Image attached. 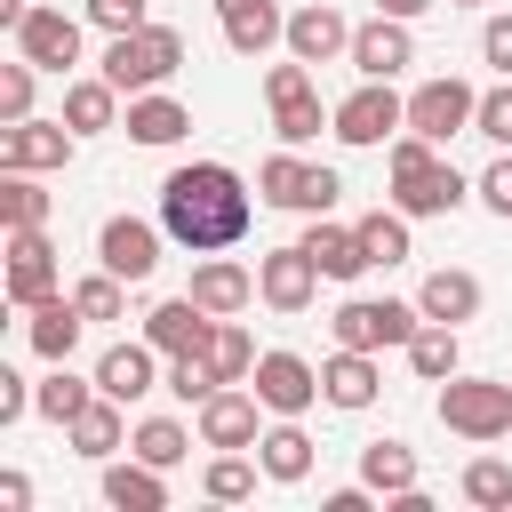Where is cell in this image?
I'll return each instance as SVG.
<instances>
[{"label":"cell","mask_w":512,"mask_h":512,"mask_svg":"<svg viewBox=\"0 0 512 512\" xmlns=\"http://www.w3.org/2000/svg\"><path fill=\"white\" fill-rule=\"evenodd\" d=\"M248 224H256V192H248L240 168H224V160H184V168H168V184H160V232H168L176 248L216 256V248H232Z\"/></svg>","instance_id":"6da1fadb"},{"label":"cell","mask_w":512,"mask_h":512,"mask_svg":"<svg viewBox=\"0 0 512 512\" xmlns=\"http://www.w3.org/2000/svg\"><path fill=\"white\" fill-rule=\"evenodd\" d=\"M176 64H184V32H176V24H136V32H112V40H104V56H96V72H104L120 96L168 88V80H176Z\"/></svg>","instance_id":"7a4b0ae2"},{"label":"cell","mask_w":512,"mask_h":512,"mask_svg":"<svg viewBox=\"0 0 512 512\" xmlns=\"http://www.w3.org/2000/svg\"><path fill=\"white\" fill-rule=\"evenodd\" d=\"M416 328H424V304L416 296H344L328 312V336L352 344V352H408Z\"/></svg>","instance_id":"3957f363"},{"label":"cell","mask_w":512,"mask_h":512,"mask_svg":"<svg viewBox=\"0 0 512 512\" xmlns=\"http://www.w3.org/2000/svg\"><path fill=\"white\" fill-rule=\"evenodd\" d=\"M432 408H440V424H448L456 440H480V448L512 432V384H504V376H464V368H456V376L432 392Z\"/></svg>","instance_id":"277c9868"},{"label":"cell","mask_w":512,"mask_h":512,"mask_svg":"<svg viewBox=\"0 0 512 512\" xmlns=\"http://www.w3.org/2000/svg\"><path fill=\"white\" fill-rule=\"evenodd\" d=\"M256 200H264V208H296V216H328V208L344 200V176L320 168V160H304L296 144H280V152L256 168Z\"/></svg>","instance_id":"5b68a950"},{"label":"cell","mask_w":512,"mask_h":512,"mask_svg":"<svg viewBox=\"0 0 512 512\" xmlns=\"http://www.w3.org/2000/svg\"><path fill=\"white\" fill-rule=\"evenodd\" d=\"M472 120H480V88L472 80H456V72H440V80H416L408 88V128L424 136V144H456V136H472Z\"/></svg>","instance_id":"8992f818"},{"label":"cell","mask_w":512,"mask_h":512,"mask_svg":"<svg viewBox=\"0 0 512 512\" xmlns=\"http://www.w3.org/2000/svg\"><path fill=\"white\" fill-rule=\"evenodd\" d=\"M408 128V96L392 88V80H360L344 104H336V144H352V152H376V144H392Z\"/></svg>","instance_id":"52a82bcc"},{"label":"cell","mask_w":512,"mask_h":512,"mask_svg":"<svg viewBox=\"0 0 512 512\" xmlns=\"http://www.w3.org/2000/svg\"><path fill=\"white\" fill-rule=\"evenodd\" d=\"M56 288H64V272H56V248H48V224L8 232V272H0V296H8L16 312H32V304H48Z\"/></svg>","instance_id":"ba28073f"},{"label":"cell","mask_w":512,"mask_h":512,"mask_svg":"<svg viewBox=\"0 0 512 512\" xmlns=\"http://www.w3.org/2000/svg\"><path fill=\"white\" fill-rule=\"evenodd\" d=\"M264 400H256V384H216L200 408H192V424H200V448H256L264 440Z\"/></svg>","instance_id":"9c48e42d"},{"label":"cell","mask_w":512,"mask_h":512,"mask_svg":"<svg viewBox=\"0 0 512 512\" xmlns=\"http://www.w3.org/2000/svg\"><path fill=\"white\" fill-rule=\"evenodd\" d=\"M72 152H80V136L64 128V112L56 120H0V168H32V176H56V168H72Z\"/></svg>","instance_id":"30bf717a"},{"label":"cell","mask_w":512,"mask_h":512,"mask_svg":"<svg viewBox=\"0 0 512 512\" xmlns=\"http://www.w3.org/2000/svg\"><path fill=\"white\" fill-rule=\"evenodd\" d=\"M8 40H16L24 64H40V72H56V80H72V64H80V16H64V8H40V0H32Z\"/></svg>","instance_id":"8fae6325"},{"label":"cell","mask_w":512,"mask_h":512,"mask_svg":"<svg viewBox=\"0 0 512 512\" xmlns=\"http://www.w3.org/2000/svg\"><path fill=\"white\" fill-rule=\"evenodd\" d=\"M160 224H144V216H104V232H96V264L104 272H120L128 288H144L152 272H160Z\"/></svg>","instance_id":"7c38bea8"},{"label":"cell","mask_w":512,"mask_h":512,"mask_svg":"<svg viewBox=\"0 0 512 512\" xmlns=\"http://www.w3.org/2000/svg\"><path fill=\"white\" fill-rule=\"evenodd\" d=\"M464 200H472V184L456 176V160H424V168L392 176V208H400L408 224H424V216H456Z\"/></svg>","instance_id":"4fadbf2b"},{"label":"cell","mask_w":512,"mask_h":512,"mask_svg":"<svg viewBox=\"0 0 512 512\" xmlns=\"http://www.w3.org/2000/svg\"><path fill=\"white\" fill-rule=\"evenodd\" d=\"M256 296H264L272 312H288V320H296V312H312V296H320V264L304 256V240H296V248H264V256H256Z\"/></svg>","instance_id":"5bb4252c"},{"label":"cell","mask_w":512,"mask_h":512,"mask_svg":"<svg viewBox=\"0 0 512 512\" xmlns=\"http://www.w3.org/2000/svg\"><path fill=\"white\" fill-rule=\"evenodd\" d=\"M160 376H168V352H160L152 336H136V344H104V352H96V392H112L120 408L144 400V392H160Z\"/></svg>","instance_id":"9a60e30c"},{"label":"cell","mask_w":512,"mask_h":512,"mask_svg":"<svg viewBox=\"0 0 512 512\" xmlns=\"http://www.w3.org/2000/svg\"><path fill=\"white\" fill-rule=\"evenodd\" d=\"M360 80H400L408 64H416V32L400 24V16H368V24H352V56H344Z\"/></svg>","instance_id":"2e32d148"},{"label":"cell","mask_w":512,"mask_h":512,"mask_svg":"<svg viewBox=\"0 0 512 512\" xmlns=\"http://www.w3.org/2000/svg\"><path fill=\"white\" fill-rule=\"evenodd\" d=\"M248 384H256V400H264L272 416H304V408L320 400V368H312L304 352H264Z\"/></svg>","instance_id":"e0dca14e"},{"label":"cell","mask_w":512,"mask_h":512,"mask_svg":"<svg viewBox=\"0 0 512 512\" xmlns=\"http://www.w3.org/2000/svg\"><path fill=\"white\" fill-rule=\"evenodd\" d=\"M120 136H128V144H144V152H168V144H184V136H192V104H176L168 88H144V96H128Z\"/></svg>","instance_id":"ac0fdd59"},{"label":"cell","mask_w":512,"mask_h":512,"mask_svg":"<svg viewBox=\"0 0 512 512\" xmlns=\"http://www.w3.org/2000/svg\"><path fill=\"white\" fill-rule=\"evenodd\" d=\"M376 392H384V368H376V352H352V344H336V352L320 360V400H328V408L360 416V408H376Z\"/></svg>","instance_id":"d6986e66"},{"label":"cell","mask_w":512,"mask_h":512,"mask_svg":"<svg viewBox=\"0 0 512 512\" xmlns=\"http://www.w3.org/2000/svg\"><path fill=\"white\" fill-rule=\"evenodd\" d=\"M184 296H192V304H208L216 320H240V312L256 304V272H248V264H232V256L216 248V256H200V264H192V288H184Z\"/></svg>","instance_id":"ffe728a7"},{"label":"cell","mask_w":512,"mask_h":512,"mask_svg":"<svg viewBox=\"0 0 512 512\" xmlns=\"http://www.w3.org/2000/svg\"><path fill=\"white\" fill-rule=\"evenodd\" d=\"M288 56L336 64V56H352V24H344L328 0H304V8H288Z\"/></svg>","instance_id":"44dd1931"},{"label":"cell","mask_w":512,"mask_h":512,"mask_svg":"<svg viewBox=\"0 0 512 512\" xmlns=\"http://www.w3.org/2000/svg\"><path fill=\"white\" fill-rule=\"evenodd\" d=\"M216 16H224V48L248 56V64L272 56V48H288V16H280L272 0H224Z\"/></svg>","instance_id":"7402d4cb"},{"label":"cell","mask_w":512,"mask_h":512,"mask_svg":"<svg viewBox=\"0 0 512 512\" xmlns=\"http://www.w3.org/2000/svg\"><path fill=\"white\" fill-rule=\"evenodd\" d=\"M80 328H88V312L72 304V288H56L48 304L24 312V344H32L40 360H72V352H80Z\"/></svg>","instance_id":"603a6c76"},{"label":"cell","mask_w":512,"mask_h":512,"mask_svg":"<svg viewBox=\"0 0 512 512\" xmlns=\"http://www.w3.org/2000/svg\"><path fill=\"white\" fill-rule=\"evenodd\" d=\"M144 336L176 360V352H208V336H216V312L208 304H192V296H168V304H152L144 312Z\"/></svg>","instance_id":"cb8c5ba5"},{"label":"cell","mask_w":512,"mask_h":512,"mask_svg":"<svg viewBox=\"0 0 512 512\" xmlns=\"http://www.w3.org/2000/svg\"><path fill=\"white\" fill-rule=\"evenodd\" d=\"M120 112L128 104H120V88L104 72H72L64 80V128L72 136H104V128H120Z\"/></svg>","instance_id":"d4e9b609"},{"label":"cell","mask_w":512,"mask_h":512,"mask_svg":"<svg viewBox=\"0 0 512 512\" xmlns=\"http://www.w3.org/2000/svg\"><path fill=\"white\" fill-rule=\"evenodd\" d=\"M304 256L320 264V280H360V272H368L360 224H336V216H312V224H304Z\"/></svg>","instance_id":"484cf974"},{"label":"cell","mask_w":512,"mask_h":512,"mask_svg":"<svg viewBox=\"0 0 512 512\" xmlns=\"http://www.w3.org/2000/svg\"><path fill=\"white\" fill-rule=\"evenodd\" d=\"M480 272H464V264H440V272H424V288H416V304H424V320H448V328H464V320H480Z\"/></svg>","instance_id":"4316f807"},{"label":"cell","mask_w":512,"mask_h":512,"mask_svg":"<svg viewBox=\"0 0 512 512\" xmlns=\"http://www.w3.org/2000/svg\"><path fill=\"white\" fill-rule=\"evenodd\" d=\"M64 440H72V456H88V464H112L120 448H128V416H120V400L112 392H96L72 424H64Z\"/></svg>","instance_id":"83f0119b"},{"label":"cell","mask_w":512,"mask_h":512,"mask_svg":"<svg viewBox=\"0 0 512 512\" xmlns=\"http://www.w3.org/2000/svg\"><path fill=\"white\" fill-rule=\"evenodd\" d=\"M256 464H264V480H272V488L312 480V432H304L296 416H272V424H264V440H256Z\"/></svg>","instance_id":"f1b7e54d"},{"label":"cell","mask_w":512,"mask_h":512,"mask_svg":"<svg viewBox=\"0 0 512 512\" xmlns=\"http://www.w3.org/2000/svg\"><path fill=\"white\" fill-rule=\"evenodd\" d=\"M104 504L112 512H168V472L144 456H112L104 464Z\"/></svg>","instance_id":"f546056e"},{"label":"cell","mask_w":512,"mask_h":512,"mask_svg":"<svg viewBox=\"0 0 512 512\" xmlns=\"http://www.w3.org/2000/svg\"><path fill=\"white\" fill-rule=\"evenodd\" d=\"M256 480H264L256 448H216V456H208V472H200V496H208V504H248V496H256Z\"/></svg>","instance_id":"4dcf8cb0"},{"label":"cell","mask_w":512,"mask_h":512,"mask_svg":"<svg viewBox=\"0 0 512 512\" xmlns=\"http://www.w3.org/2000/svg\"><path fill=\"white\" fill-rule=\"evenodd\" d=\"M88 400H96V376H72V360H48V376H40V392H32V416L72 424Z\"/></svg>","instance_id":"1f68e13d"},{"label":"cell","mask_w":512,"mask_h":512,"mask_svg":"<svg viewBox=\"0 0 512 512\" xmlns=\"http://www.w3.org/2000/svg\"><path fill=\"white\" fill-rule=\"evenodd\" d=\"M360 480H368L376 496H408V488H424L408 440H368V448H360Z\"/></svg>","instance_id":"d6a6232c"},{"label":"cell","mask_w":512,"mask_h":512,"mask_svg":"<svg viewBox=\"0 0 512 512\" xmlns=\"http://www.w3.org/2000/svg\"><path fill=\"white\" fill-rule=\"evenodd\" d=\"M408 368H416L424 384H448V376L464 368V344H456V328H448V320H424V328L408 336Z\"/></svg>","instance_id":"836d02e7"},{"label":"cell","mask_w":512,"mask_h":512,"mask_svg":"<svg viewBox=\"0 0 512 512\" xmlns=\"http://www.w3.org/2000/svg\"><path fill=\"white\" fill-rule=\"evenodd\" d=\"M192 432H200V424H176V416H144V424L128 432V456H144V464L176 472V464L192 456Z\"/></svg>","instance_id":"e575fe53"},{"label":"cell","mask_w":512,"mask_h":512,"mask_svg":"<svg viewBox=\"0 0 512 512\" xmlns=\"http://www.w3.org/2000/svg\"><path fill=\"white\" fill-rule=\"evenodd\" d=\"M48 192H40V176L32 168H0V224L8 232H24V224H48Z\"/></svg>","instance_id":"d590c367"},{"label":"cell","mask_w":512,"mask_h":512,"mask_svg":"<svg viewBox=\"0 0 512 512\" xmlns=\"http://www.w3.org/2000/svg\"><path fill=\"white\" fill-rule=\"evenodd\" d=\"M256 360H264V352H256V336H248L240 320H216V336H208V368H216L224 384H248V376H256Z\"/></svg>","instance_id":"8d00e7d4"},{"label":"cell","mask_w":512,"mask_h":512,"mask_svg":"<svg viewBox=\"0 0 512 512\" xmlns=\"http://www.w3.org/2000/svg\"><path fill=\"white\" fill-rule=\"evenodd\" d=\"M320 128H336V104H320V88H312V96L272 104V136H280V144H312Z\"/></svg>","instance_id":"74e56055"},{"label":"cell","mask_w":512,"mask_h":512,"mask_svg":"<svg viewBox=\"0 0 512 512\" xmlns=\"http://www.w3.org/2000/svg\"><path fill=\"white\" fill-rule=\"evenodd\" d=\"M360 248H368V264H408L416 248H408V216L400 208H368L360 216Z\"/></svg>","instance_id":"f35d334b"},{"label":"cell","mask_w":512,"mask_h":512,"mask_svg":"<svg viewBox=\"0 0 512 512\" xmlns=\"http://www.w3.org/2000/svg\"><path fill=\"white\" fill-rule=\"evenodd\" d=\"M456 488H464V504H480V512H512V464H504V456H472Z\"/></svg>","instance_id":"ab89813d"},{"label":"cell","mask_w":512,"mask_h":512,"mask_svg":"<svg viewBox=\"0 0 512 512\" xmlns=\"http://www.w3.org/2000/svg\"><path fill=\"white\" fill-rule=\"evenodd\" d=\"M72 304H80V312H88V328H96V320H120V312H128V280H120V272H104V264H96V272H88V280H72Z\"/></svg>","instance_id":"60d3db41"},{"label":"cell","mask_w":512,"mask_h":512,"mask_svg":"<svg viewBox=\"0 0 512 512\" xmlns=\"http://www.w3.org/2000/svg\"><path fill=\"white\" fill-rule=\"evenodd\" d=\"M216 384H224V376L208 368V352H176V360H168V376H160V392H176L184 408H200Z\"/></svg>","instance_id":"b9f144b4"},{"label":"cell","mask_w":512,"mask_h":512,"mask_svg":"<svg viewBox=\"0 0 512 512\" xmlns=\"http://www.w3.org/2000/svg\"><path fill=\"white\" fill-rule=\"evenodd\" d=\"M472 200H480L488 216H504V224H512V144H504V152L472 176Z\"/></svg>","instance_id":"7bdbcfd3"},{"label":"cell","mask_w":512,"mask_h":512,"mask_svg":"<svg viewBox=\"0 0 512 512\" xmlns=\"http://www.w3.org/2000/svg\"><path fill=\"white\" fill-rule=\"evenodd\" d=\"M32 88H40V64H0V120H32Z\"/></svg>","instance_id":"ee69618b"},{"label":"cell","mask_w":512,"mask_h":512,"mask_svg":"<svg viewBox=\"0 0 512 512\" xmlns=\"http://www.w3.org/2000/svg\"><path fill=\"white\" fill-rule=\"evenodd\" d=\"M472 136H488V144H512V80L480 88V120H472Z\"/></svg>","instance_id":"f6af8a7d"},{"label":"cell","mask_w":512,"mask_h":512,"mask_svg":"<svg viewBox=\"0 0 512 512\" xmlns=\"http://www.w3.org/2000/svg\"><path fill=\"white\" fill-rule=\"evenodd\" d=\"M80 16H88L104 40H112V32H136V24H152V16H144V0H80Z\"/></svg>","instance_id":"bcb514c9"},{"label":"cell","mask_w":512,"mask_h":512,"mask_svg":"<svg viewBox=\"0 0 512 512\" xmlns=\"http://www.w3.org/2000/svg\"><path fill=\"white\" fill-rule=\"evenodd\" d=\"M288 96H312V64L304 56H288V64L264 72V104H288Z\"/></svg>","instance_id":"7dc6e473"},{"label":"cell","mask_w":512,"mask_h":512,"mask_svg":"<svg viewBox=\"0 0 512 512\" xmlns=\"http://www.w3.org/2000/svg\"><path fill=\"white\" fill-rule=\"evenodd\" d=\"M480 64H488L496 80H512V16H488V24H480Z\"/></svg>","instance_id":"c3c4849f"},{"label":"cell","mask_w":512,"mask_h":512,"mask_svg":"<svg viewBox=\"0 0 512 512\" xmlns=\"http://www.w3.org/2000/svg\"><path fill=\"white\" fill-rule=\"evenodd\" d=\"M32 392H40V384H24L16 368H0V424H16V416H32Z\"/></svg>","instance_id":"681fc988"},{"label":"cell","mask_w":512,"mask_h":512,"mask_svg":"<svg viewBox=\"0 0 512 512\" xmlns=\"http://www.w3.org/2000/svg\"><path fill=\"white\" fill-rule=\"evenodd\" d=\"M0 512H32V480H24L16 464L0 472Z\"/></svg>","instance_id":"f907efd6"},{"label":"cell","mask_w":512,"mask_h":512,"mask_svg":"<svg viewBox=\"0 0 512 512\" xmlns=\"http://www.w3.org/2000/svg\"><path fill=\"white\" fill-rule=\"evenodd\" d=\"M376 504V488L368 480H352V488H328V512H368Z\"/></svg>","instance_id":"816d5d0a"},{"label":"cell","mask_w":512,"mask_h":512,"mask_svg":"<svg viewBox=\"0 0 512 512\" xmlns=\"http://www.w3.org/2000/svg\"><path fill=\"white\" fill-rule=\"evenodd\" d=\"M424 8H440V0H376V16H400V24H416Z\"/></svg>","instance_id":"f5cc1de1"},{"label":"cell","mask_w":512,"mask_h":512,"mask_svg":"<svg viewBox=\"0 0 512 512\" xmlns=\"http://www.w3.org/2000/svg\"><path fill=\"white\" fill-rule=\"evenodd\" d=\"M24 8H32V0H0V24L16 32V24H24Z\"/></svg>","instance_id":"db71d44e"},{"label":"cell","mask_w":512,"mask_h":512,"mask_svg":"<svg viewBox=\"0 0 512 512\" xmlns=\"http://www.w3.org/2000/svg\"><path fill=\"white\" fill-rule=\"evenodd\" d=\"M448 8H480V0H448Z\"/></svg>","instance_id":"11a10c76"},{"label":"cell","mask_w":512,"mask_h":512,"mask_svg":"<svg viewBox=\"0 0 512 512\" xmlns=\"http://www.w3.org/2000/svg\"><path fill=\"white\" fill-rule=\"evenodd\" d=\"M216 8H224V0H216Z\"/></svg>","instance_id":"9f6ffc18"}]
</instances>
